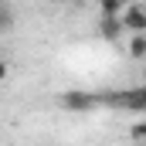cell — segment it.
Wrapping results in <instances>:
<instances>
[{"label":"cell","mask_w":146,"mask_h":146,"mask_svg":"<svg viewBox=\"0 0 146 146\" xmlns=\"http://www.w3.org/2000/svg\"><path fill=\"white\" fill-rule=\"evenodd\" d=\"M102 102L112 106L119 112H133V115H143L146 112V88H126V92H112L102 95Z\"/></svg>","instance_id":"7a4b0ae2"},{"label":"cell","mask_w":146,"mask_h":146,"mask_svg":"<svg viewBox=\"0 0 146 146\" xmlns=\"http://www.w3.org/2000/svg\"><path fill=\"white\" fill-rule=\"evenodd\" d=\"M122 31H126V27H122V21H119V17H99V37H102V41H119V37H122Z\"/></svg>","instance_id":"277c9868"},{"label":"cell","mask_w":146,"mask_h":146,"mask_svg":"<svg viewBox=\"0 0 146 146\" xmlns=\"http://www.w3.org/2000/svg\"><path fill=\"white\" fill-rule=\"evenodd\" d=\"M126 10V0H99V14L102 17H119Z\"/></svg>","instance_id":"5b68a950"},{"label":"cell","mask_w":146,"mask_h":146,"mask_svg":"<svg viewBox=\"0 0 146 146\" xmlns=\"http://www.w3.org/2000/svg\"><path fill=\"white\" fill-rule=\"evenodd\" d=\"M58 106L65 112H95L102 106V95L99 92H85V88H68L58 95Z\"/></svg>","instance_id":"6da1fadb"},{"label":"cell","mask_w":146,"mask_h":146,"mask_svg":"<svg viewBox=\"0 0 146 146\" xmlns=\"http://www.w3.org/2000/svg\"><path fill=\"white\" fill-rule=\"evenodd\" d=\"M7 78H10V65L0 58V82H7Z\"/></svg>","instance_id":"9c48e42d"},{"label":"cell","mask_w":146,"mask_h":146,"mask_svg":"<svg viewBox=\"0 0 146 146\" xmlns=\"http://www.w3.org/2000/svg\"><path fill=\"white\" fill-rule=\"evenodd\" d=\"M119 21H122V27L129 34H146V7H139V3H126Z\"/></svg>","instance_id":"3957f363"},{"label":"cell","mask_w":146,"mask_h":146,"mask_svg":"<svg viewBox=\"0 0 146 146\" xmlns=\"http://www.w3.org/2000/svg\"><path fill=\"white\" fill-rule=\"evenodd\" d=\"M14 31V10L0 0V34H10Z\"/></svg>","instance_id":"8992f818"},{"label":"cell","mask_w":146,"mask_h":146,"mask_svg":"<svg viewBox=\"0 0 146 146\" xmlns=\"http://www.w3.org/2000/svg\"><path fill=\"white\" fill-rule=\"evenodd\" d=\"M129 54H133V58H146V34H133V41H129Z\"/></svg>","instance_id":"52a82bcc"},{"label":"cell","mask_w":146,"mask_h":146,"mask_svg":"<svg viewBox=\"0 0 146 146\" xmlns=\"http://www.w3.org/2000/svg\"><path fill=\"white\" fill-rule=\"evenodd\" d=\"M51 3H61V0H51Z\"/></svg>","instance_id":"30bf717a"},{"label":"cell","mask_w":146,"mask_h":146,"mask_svg":"<svg viewBox=\"0 0 146 146\" xmlns=\"http://www.w3.org/2000/svg\"><path fill=\"white\" fill-rule=\"evenodd\" d=\"M133 139H146V122H136L133 126Z\"/></svg>","instance_id":"ba28073f"}]
</instances>
